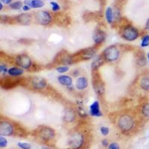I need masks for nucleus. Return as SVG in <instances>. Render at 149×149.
Wrapping results in <instances>:
<instances>
[{"label": "nucleus", "mask_w": 149, "mask_h": 149, "mask_svg": "<svg viewBox=\"0 0 149 149\" xmlns=\"http://www.w3.org/2000/svg\"><path fill=\"white\" fill-rule=\"evenodd\" d=\"M140 86L144 90H149V76H144L141 79Z\"/></svg>", "instance_id": "nucleus-18"}, {"label": "nucleus", "mask_w": 149, "mask_h": 149, "mask_svg": "<svg viewBox=\"0 0 149 149\" xmlns=\"http://www.w3.org/2000/svg\"><path fill=\"white\" fill-rule=\"evenodd\" d=\"M122 37L127 41H134L139 37V31L131 26H126L122 31Z\"/></svg>", "instance_id": "nucleus-4"}, {"label": "nucleus", "mask_w": 149, "mask_h": 149, "mask_svg": "<svg viewBox=\"0 0 149 149\" xmlns=\"http://www.w3.org/2000/svg\"><path fill=\"white\" fill-rule=\"evenodd\" d=\"M50 4H51L52 9L53 11H58V10H59L60 8H60V5L56 2H52Z\"/></svg>", "instance_id": "nucleus-27"}, {"label": "nucleus", "mask_w": 149, "mask_h": 149, "mask_svg": "<svg viewBox=\"0 0 149 149\" xmlns=\"http://www.w3.org/2000/svg\"><path fill=\"white\" fill-rule=\"evenodd\" d=\"M25 5H29L31 8H40L44 6V2L42 0H28L25 2Z\"/></svg>", "instance_id": "nucleus-11"}, {"label": "nucleus", "mask_w": 149, "mask_h": 149, "mask_svg": "<svg viewBox=\"0 0 149 149\" xmlns=\"http://www.w3.org/2000/svg\"><path fill=\"white\" fill-rule=\"evenodd\" d=\"M93 41L95 44H99L105 39V34L102 31H96L93 36Z\"/></svg>", "instance_id": "nucleus-14"}, {"label": "nucleus", "mask_w": 149, "mask_h": 149, "mask_svg": "<svg viewBox=\"0 0 149 149\" xmlns=\"http://www.w3.org/2000/svg\"><path fill=\"white\" fill-rule=\"evenodd\" d=\"M108 149H120L119 145L116 142H112L111 144L109 145Z\"/></svg>", "instance_id": "nucleus-29"}, {"label": "nucleus", "mask_w": 149, "mask_h": 149, "mask_svg": "<svg viewBox=\"0 0 149 149\" xmlns=\"http://www.w3.org/2000/svg\"><path fill=\"white\" fill-rule=\"evenodd\" d=\"M16 62H17V65H19L22 69H29L32 63L30 58L25 54L19 55L16 59Z\"/></svg>", "instance_id": "nucleus-7"}, {"label": "nucleus", "mask_w": 149, "mask_h": 149, "mask_svg": "<svg viewBox=\"0 0 149 149\" xmlns=\"http://www.w3.org/2000/svg\"><path fill=\"white\" fill-rule=\"evenodd\" d=\"M74 114L73 111L71 110H67L65 111L64 115V120L67 122H71L74 121Z\"/></svg>", "instance_id": "nucleus-19"}, {"label": "nucleus", "mask_w": 149, "mask_h": 149, "mask_svg": "<svg viewBox=\"0 0 149 149\" xmlns=\"http://www.w3.org/2000/svg\"><path fill=\"white\" fill-rule=\"evenodd\" d=\"M57 71H58L59 73H64L66 72L69 71V67L66 66H60V67L57 68Z\"/></svg>", "instance_id": "nucleus-28"}, {"label": "nucleus", "mask_w": 149, "mask_h": 149, "mask_svg": "<svg viewBox=\"0 0 149 149\" xmlns=\"http://www.w3.org/2000/svg\"><path fill=\"white\" fill-rule=\"evenodd\" d=\"M8 146V141L7 139L4 137L3 136H0V147L1 148H5Z\"/></svg>", "instance_id": "nucleus-25"}, {"label": "nucleus", "mask_w": 149, "mask_h": 149, "mask_svg": "<svg viewBox=\"0 0 149 149\" xmlns=\"http://www.w3.org/2000/svg\"><path fill=\"white\" fill-rule=\"evenodd\" d=\"M90 114L92 116H102V113L100 110V104H99V102H98V101L94 102L90 106Z\"/></svg>", "instance_id": "nucleus-10"}, {"label": "nucleus", "mask_w": 149, "mask_h": 149, "mask_svg": "<svg viewBox=\"0 0 149 149\" xmlns=\"http://www.w3.org/2000/svg\"><path fill=\"white\" fill-rule=\"evenodd\" d=\"M100 131H101V134H102L103 136H107L109 134V132H110V129H109L107 127H104V126H103V127H101Z\"/></svg>", "instance_id": "nucleus-26"}, {"label": "nucleus", "mask_w": 149, "mask_h": 149, "mask_svg": "<svg viewBox=\"0 0 149 149\" xmlns=\"http://www.w3.org/2000/svg\"><path fill=\"white\" fill-rule=\"evenodd\" d=\"M102 144L104 147H108L109 146V143L107 139H103V140L102 141Z\"/></svg>", "instance_id": "nucleus-32"}, {"label": "nucleus", "mask_w": 149, "mask_h": 149, "mask_svg": "<svg viewBox=\"0 0 149 149\" xmlns=\"http://www.w3.org/2000/svg\"><path fill=\"white\" fill-rule=\"evenodd\" d=\"M22 3L20 1H18V2H14L13 3L10 4V8L13 10H19V9L22 8Z\"/></svg>", "instance_id": "nucleus-20"}, {"label": "nucleus", "mask_w": 149, "mask_h": 149, "mask_svg": "<svg viewBox=\"0 0 149 149\" xmlns=\"http://www.w3.org/2000/svg\"><path fill=\"white\" fill-rule=\"evenodd\" d=\"M142 114L149 119V104L144 105V107L142 108Z\"/></svg>", "instance_id": "nucleus-24"}, {"label": "nucleus", "mask_w": 149, "mask_h": 149, "mask_svg": "<svg viewBox=\"0 0 149 149\" xmlns=\"http://www.w3.org/2000/svg\"><path fill=\"white\" fill-rule=\"evenodd\" d=\"M104 57L105 60L109 62H113L119 58V51L116 46H110L104 52Z\"/></svg>", "instance_id": "nucleus-2"}, {"label": "nucleus", "mask_w": 149, "mask_h": 149, "mask_svg": "<svg viewBox=\"0 0 149 149\" xmlns=\"http://www.w3.org/2000/svg\"><path fill=\"white\" fill-rule=\"evenodd\" d=\"M118 126L123 131H129L134 127V122L130 116L125 115L121 116L118 121Z\"/></svg>", "instance_id": "nucleus-1"}, {"label": "nucleus", "mask_w": 149, "mask_h": 149, "mask_svg": "<svg viewBox=\"0 0 149 149\" xmlns=\"http://www.w3.org/2000/svg\"><path fill=\"white\" fill-rule=\"evenodd\" d=\"M8 73L9 75L12 77L20 76V75L23 74V70L18 67H11L8 70Z\"/></svg>", "instance_id": "nucleus-15"}, {"label": "nucleus", "mask_w": 149, "mask_h": 149, "mask_svg": "<svg viewBox=\"0 0 149 149\" xmlns=\"http://www.w3.org/2000/svg\"><path fill=\"white\" fill-rule=\"evenodd\" d=\"M146 29L149 31V18L147 20V22H146Z\"/></svg>", "instance_id": "nucleus-35"}, {"label": "nucleus", "mask_w": 149, "mask_h": 149, "mask_svg": "<svg viewBox=\"0 0 149 149\" xmlns=\"http://www.w3.org/2000/svg\"><path fill=\"white\" fill-rule=\"evenodd\" d=\"M17 146L21 149H31V145L27 142H18Z\"/></svg>", "instance_id": "nucleus-23"}, {"label": "nucleus", "mask_w": 149, "mask_h": 149, "mask_svg": "<svg viewBox=\"0 0 149 149\" xmlns=\"http://www.w3.org/2000/svg\"><path fill=\"white\" fill-rule=\"evenodd\" d=\"M36 21L40 25L42 26H47L52 22V16L49 12L44 11H39L36 14L35 16Z\"/></svg>", "instance_id": "nucleus-5"}, {"label": "nucleus", "mask_w": 149, "mask_h": 149, "mask_svg": "<svg viewBox=\"0 0 149 149\" xmlns=\"http://www.w3.org/2000/svg\"><path fill=\"white\" fill-rule=\"evenodd\" d=\"M12 0H1V2H2V3L4 4H7V5H10V3H11Z\"/></svg>", "instance_id": "nucleus-34"}, {"label": "nucleus", "mask_w": 149, "mask_h": 149, "mask_svg": "<svg viewBox=\"0 0 149 149\" xmlns=\"http://www.w3.org/2000/svg\"><path fill=\"white\" fill-rule=\"evenodd\" d=\"M30 9H31V8L27 5H24L23 7H22V10H23L24 11H27V10H29Z\"/></svg>", "instance_id": "nucleus-33"}, {"label": "nucleus", "mask_w": 149, "mask_h": 149, "mask_svg": "<svg viewBox=\"0 0 149 149\" xmlns=\"http://www.w3.org/2000/svg\"><path fill=\"white\" fill-rule=\"evenodd\" d=\"M0 72L2 73H6L7 72H8V70H7V66L3 64H1V66H0Z\"/></svg>", "instance_id": "nucleus-30"}, {"label": "nucleus", "mask_w": 149, "mask_h": 149, "mask_svg": "<svg viewBox=\"0 0 149 149\" xmlns=\"http://www.w3.org/2000/svg\"><path fill=\"white\" fill-rule=\"evenodd\" d=\"M14 133V127L10 122H2L0 123V135L8 136Z\"/></svg>", "instance_id": "nucleus-6"}, {"label": "nucleus", "mask_w": 149, "mask_h": 149, "mask_svg": "<svg viewBox=\"0 0 149 149\" xmlns=\"http://www.w3.org/2000/svg\"><path fill=\"white\" fill-rule=\"evenodd\" d=\"M102 64V61L101 60V58H97L95 61H93V63H92V68L93 69H97L98 67L101 66Z\"/></svg>", "instance_id": "nucleus-22"}, {"label": "nucleus", "mask_w": 149, "mask_h": 149, "mask_svg": "<svg viewBox=\"0 0 149 149\" xmlns=\"http://www.w3.org/2000/svg\"><path fill=\"white\" fill-rule=\"evenodd\" d=\"M58 81L61 84L65 86H70L72 84V78L68 75H60L58 78Z\"/></svg>", "instance_id": "nucleus-13"}, {"label": "nucleus", "mask_w": 149, "mask_h": 149, "mask_svg": "<svg viewBox=\"0 0 149 149\" xmlns=\"http://www.w3.org/2000/svg\"><path fill=\"white\" fill-rule=\"evenodd\" d=\"M39 136L41 139H42L45 141H47L54 137V131L53 129L50 128V127H42V128L40 130Z\"/></svg>", "instance_id": "nucleus-8"}, {"label": "nucleus", "mask_w": 149, "mask_h": 149, "mask_svg": "<svg viewBox=\"0 0 149 149\" xmlns=\"http://www.w3.org/2000/svg\"><path fill=\"white\" fill-rule=\"evenodd\" d=\"M105 17L107 19V22L111 24L113 21V9L110 7H107L105 11Z\"/></svg>", "instance_id": "nucleus-17"}, {"label": "nucleus", "mask_w": 149, "mask_h": 149, "mask_svg": "<svg viewBox=\"0 0 149 149\" xmlns=\"http://www.w3.org/2000/svg\"><path fill=\"white\" fill-rule=\"evenodd\" d=\"M84 144V136L79 133H74L69 139V146L72 149H78Z\"/></svg>", "instance_id": "nucleus-3"}, {"label": "nucleus", "mask_w": 149, "mask_h": 149, "mask_svg": "<svg viewBox=\"0 0 149 149\" xmlns=\"http://www.w3.org/2000/svg\"><path fill=\"white\" fill-rule=\"evenodd\" d=\"M31 84L36 90H42L46 87L47 83H46V80L42 77H35L33 78Z\"/></svg>", "instance_id": "nucleus-9"}, {"label": "nucleus", "mask_w": 149, "mask_h": 149, "mask_svg": "<svg viewBox=\"0 0 149 149\" xmlns=\"http://www.w3.org/2000/svg\"><path fill=\"white\" fill-rule=\"evenodd\" d=\"M2 2H1L0 3V10H2V8H3V5H2Z\"/></svg>", "instance_id": "nucleus-36"}, {"label": "nucleus", "mask_w": 149, "mask_h": 149, "mask_svg": "<svg viewBox=\"0 0 149 149\" xmlns=\"http://www.w3.org/2000/svg\"><path fill=\"white\" fill-rule=\"evenodd\" d=\"M137 63L139 65V66H144V65H146V60H145L144 58L139 59L137 61Z\"/></svg>", "instance_id": "nucleus-31"}, {"label": "nucleus", "mask_w": 149, "mask_h": 149, "mask_svg": "<svg viewBox=\"0 0 149 149\" xmlns=\"http://www.w3.org/2000/svg\"><path fill=\"white\" fill-rule=\"evenodd\" d=\"M149 46V34H146L142 37L141 42V47L146 48Z\"/></svg>", "instance_id": "nucleus-21"}, {"label": "nucleus", "mask_w": 149, "mask_h": 149, "mask_svg": "<svg viewBox=\"0 0 149 149\" xmlns=\"http://www.w3.org/2000/svg\"><path fill=\"white\" fill-rule=\"evenodd\" d=\"M147 57H148V63H149V53L147 54Z\"/></svg>", "instance_id": "nucleus-37"}, {"label": "nucleus", "mask_w": 149, "mask_h": 149, "mask_svg": "<svg viewBox=\"0 0 149 149\" xmlns=\"http://www.w3.org/2000/svg\"><path fill=\"white\" fill-rule=\"evenodd\" d=\"M88 86V80L85 77L78 78L76 81V88L79 90H85Z\"/></svg>", "instance_id": "nucleus-12"}, {"label": "nucleus", "mask_w": 149, "mask_h": 149, "mask_svg": "<svg viewBox=\"0 0 149 149\" xmlns=\"http://www.w3.org/2000/svg\"><path fill=\"white\" fill-rule=\"evenodd\" d=\"M19 22H21L24 25H28L31 22V17L29 14H20L18 17Z\"/></svg>", "instance_id": "nucleus-16"}]
</instances>
